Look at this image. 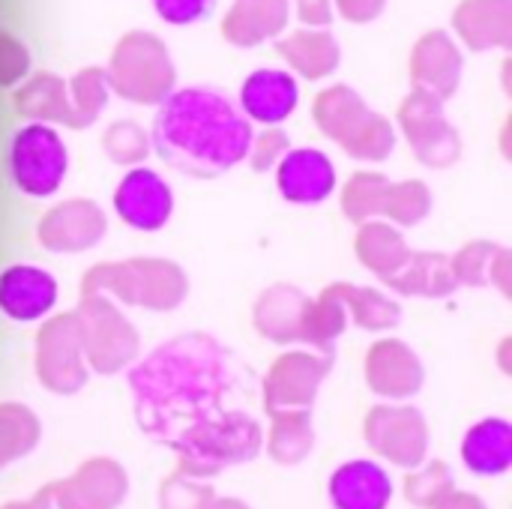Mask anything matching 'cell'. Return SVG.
Segmentation results:
<instances>
[{
  "instance_id": "cell-46",
  "label": "cell",
  "mask_w": 512,
  "mask_h": 509,
  "mask_svg": "<svg viewBox=\"0 0 512 509\" xmlns=\"http://www.w3.org/2000/svg\"><path fill=\"white\" fill-rule=\"evenodd\" d=\"M0 509H54L51 504V492H48V486L36 495V498H30V501H18V504H6V507Z\"/></svg>"
},
{
  "instance_id": "cell-26",
  "label": "cell",
  "mask_w": 512,
  "mask_h": 509,
  "mask_svg": "<svg viewBox=\"0 0 512 509\" xmlns=\"http://www.w3.org/2000/svg\"><path fill=\"white\" fill-rule=\"evenodd\" d=\"M15 108L27 120H39V123H51V126L63 123V126L78 129L75 111L69 102V84L60 75L36 72L33 78H27L15 90Z\"/></svg>"
},
{
  "instance_id": "cell-7",
  "label": "cell",
  "mask_w": 512,
  "mask_h": 509,
  "mask_svg": "<svg viewBox=\"0 0 512 509\" xmlns=\"http://www.w3.org/2000/svg\"><path fill=\"white\" fill-rule=\"evenodd\" d=\"M84 363L99 375H114L138 357V333L108 294H81L75 312Z\"/></svg>"
},
{
  "instance_id": "cell-2",
  "label": "cell",
  "mask_w": 512,
  "mask_h": 509,
  "mask_svg": "<svg viewBox=\"0 0 512 509\" xmlns=\"http://www.w3.org/2000/svg\"><path fill=\"white\" fill-rule=\"evenodd\" d=\"M150 150L195 180H213L246 162L252 147V123L231 96L216 87H174L150 126Z\"/></svg>"
},
{
  "instance_id": "cell-11",
  "label": "cell",
  "mask_w": 512,
  "mask_h": 509,
  "mask_svg": "<svg viewBox=\"0 0 512 509\" xmlns=\"http://www.w3.org/2000/svg\"><path fill=\"white\" fill-rule=\"evenodd\" d=\"M111 204H114L117 219L126 228L141 231V234L162 231L171 222L174 207H177L171 183L147 165H135L120 177V183L114 186Z\"/></svg>"
},
{
  "instance_id": "cell-47",
  "label": "cell",
  "mask_w": 512,
  "mask_h": 509,
  "mask_svg": "<svg viewBox=\"0 0 512 509\" xmlns=\"http://www.w3.org/2000/svg\"><path fill=\"white\" fill-rule=\"evenodd\" d=\"M204 509H249V504H243L237 498H213Z\"/></svg>"
},
{
  "instance_id": "cell-20",
  "label": "cell",
  "mask_w": 512,
  "mask_h": 509,
  "mask_svg": "<svg viewBox=\"0 0 512 509\" xmlns=\"http://www.w3.org/2000/svg\"><path fill=\"white\" fill-rule=\"evenodd\" d=\"M393 495V477L384 465L372 459L342 462L327 483V498L333 509H390Z\"/></svg>"
},
{
  "instance_id": "cell-15",
  "label": "cell",
  "mask_w": 512,
  "mask_h": 509,
  "mask_svg": "<svg viewBox=\"0 0 512 509\" xmlns=\"http://www.w3.org/2000/svg\"><path fill=\"white\" fill-rule=\"evenodd\" d=\"M57 279L36 264H9L0 270V315L15 324H36L57 306Z\"/></svg>"
},
{
  "instance_id": "cell-12",
  "label": "cell",
  "mask_w": 512,
  "mask_h": 509,
  "mask_svg": "<svg viewBox=\"0 0 512 509\" xmlns=\"http://www.w3.org/2000/svg\"><path fill=\"white\" fill-rule=\"evenodd\" d=\"M333 369V354H321V351H288L282 354L264 384V411L276 414V411H294V408H312L315 396L321 390V384L327 381Z\"/></svg>"
},
{
  "instance_id": "cell-5",
  "label": "cell",
  "mask_w": 512,
  "mask_h": 509,
  "mask_svg": "<svg viewBox=\"0 0 512 509\" xmlns=\"http://www.w3.org/2000/svg\"><path fill=\"white\" fill-rule=\"evenodd\" d=\"M69 171V147L57 126L27 120L18 126L6 144V174L9 183L24 198H51L60 192Z\"/></svg>"
},
{
  "instance_id": "cell-30",
  "label": "cell",
  "mask_w": 512,
  "mask_h": 509,
  "mask_svg": "<svg viewBox=\"0 0 512 509\" xmlns=\"http://www.w3.org/2000/svg\"><path fill=\"white\" fill-rule=\"evenodd\" d=\"M333 294L342 300L348 318L363 330H390L402 321V306L375 288L333 285Z\"/></svg>"
},
{
  "instance_id": "cell-6",
  "label": "cell",
  "mask_w": 512,
  "mask_h": 509,
  "mask_svg": "<svg viewBox=\"0 0 512 509\" xmlns=\"http://www.w3.org/2000/svg\"><path fill=\"white\" fill-rule=\"evenodd\" d=\"M105 75L117 96L138 105L162 102L177 84V69L165 42L147 30H132L114 45Z\"/></svg>"
},
{
  "instance_id": "cell-35",
  "label": "cell",
  "mask_w": 512,
  "mask_h": 509,
  "mask_svg": "<svg viewBox=\"0 0 512 509\" xmlns=\"http://www.w3.org/2000/svg\"><path fill=\"white\" fill-rule=\"evenodd\" d=\"M387 189L390 180L384 174H369L360 171L351 177V183L342 192V210L354 219V222H366L378 213H384V201H387Z\"/></svg>"
},
{
  "instance_id": "cell-10",
  "label": "cell",
  "mask_w": 512,
  "mask_h": 509,
  "mask_svg": "<svg viewBox=\"0 0 512 509\" xmlns=\"http://www.w3.org/2000/svg\"><path fill=\"white\" fill-rule=\"evenodd\" d=\"M399 126L417 159L429 168H447L462 156V141L447 123L444 102L438 96L414 90L399 108Z\"/></svg>"
},
{
  "instance_id": "cell-31",
  "label": "cell",
  "mask_w": 512,
  "mask_h": 509,
  "mask_svg": "<svg viewBox=\"0 0 512 509\" xmlns=\"http://www.w3.org/2000/svg\"><path fill=\"white\" fill-rule=\"evenodd\" d=\"M453 276L459 285H489L498 282L504 294H510L507 288V249L495 246V243H471L465 246L453 261Z\"/></svg>"
},
{
  "instance_id": "cell-32",
  "label": "cell",
  "mask_w": 512,
  "mask_h": 509,
  "mask_svg": "<svg viewBox=\"0 0 512 509\" xmlns=\"http://www.w3.org/2000/svg\"><path fill=\"white\" fill-rule=\"evenodd\" d=\"M348 327V312L342 300L333 294V288L321 300H309L306 315H303V342L312 345L321 354H333L336 339Z\"/></svg>"
},
{
  "instance_id": "cell-3",
  "label": "cell",
  "mask_w": 512,
  "mask_h": 509,
  "mask_svg": "<svg viewBox=\"0 0 512 509\" xmlns=\"http://www.w3.org/2000/svg\"><path fill=\"white\" fill-rule=\"evenodd\" d=\"M312 117L321 126V132L333 141H339L354 159L381 162L396 147V132L387 117L372 111L357 90L336 84L315 96Z\"/></svg>"
},
{
  "instance_id": "cell-28",
  "label": "cell",
  "mask_w": 512,
  "mask_h": 509,
  "mask_svg": "<svg viewBox=\"0 0 512 509\" xmlns=\"http://www.w3.org/2000/svg\"><path fill=\"white\" fill-rule=\"evenodd\" d=\"M357 258L363 267H369L372 273L387 279L411 258V249L393 225L366 219L357 234Z\"/></svg>"
},
{
  "instance_id": "cell-44",
  "label": "cell",
  "mask_w": 512,
  "mask_h": 509,
  "mask_svg": "<svg viewBox=\"0 0 512 509\" xmlns=\"http://www.w3.org/2000/svg\"><path fill=\"white\" fill-rule=\"evenodd\" d=\"M297 15L309 27H327L333 21V0H294Z\"/></svg>"
},
{
  "instance_id": "cell-33",
  "label": "cell",
  "mask_w": 512,
  "mask_h": 509,
  "mask_svg": "<svg viewBox=\"0 0 512 509\" xmlns=\"http://www.w3.org/2000/svg\"><path fill=\"white\" fill-rule=\"evenodd\" d=\"M39 435H42L39 417L27 405H18V402L0 405V471L9 462L33 453L39 444Z\"/></svg>"
},
{
  "instance_id": "cell-25",
  "label": "cell",
  "mask_w": 512,
  "mask_h": 509,
  "mask_svg": "<svg viewBox=\"0 0 512 509\" xmlns=\"http://www.w3.org/2000/svg\"><path fill=\"white\" fill-rule=\"evenodd\" d=\"M276 48L288 60V66L306 81H321V78L333 75L342 60V48L327 27L294 30L291 36L279 39Z\"/></svg>"
},
{
  "instance_id": "cell-36",
  "label": "cell",
  "mask_w": 512,
  "mask_h": 509,
  "mask_svg": "<svg viewBox=\"0 0 512 509\" xmlns=\"http://www.w3.org/2000/svg\"><path fill=\"white\" fill-rule=\"evenodd\" d=\"M453 489L456 483H453L450 465L444 462H429V465H420L417 471L411 468L405 480V498L420 509H435Z\"/></svg>"
},
{
  "instance_id": "cell-39",
  "label": "cell",
  "mask_w": 512,
  "mask_h": 509,
  "mask_svg": "<svg viewBox=\"0 0 512 509\" xmlns=\"http://www.w3.org/2000/svg\"><path fill=\"white\" fill-rule=\"evenodd\" d=\"M213 498L216 495L204 480L186 477V474L177 471L159 489V509H204Z\"/></svg>"
},
{
  "instance_id": "cell-40",
  "label": "cell",
  "mask_w": 512,
  "mask_h": 509,
  "mask_svg": "<svg viewBox=\"0 0 512 509\" xmlns=\"http://www.w3.org/2000/svg\"><path fill=\"white\" fill-rule=\"evenodd\" d=\"M27 72H30L27 45L18 36L0 30V87H15L18 81L27 78Z\"/></svg>"
},
{
  "instance_id": "cell-41",
  "label": "cell",
  "mask_w": 512,
  "mask_h": 509,
  "mask_svg": "<svg viewBox=\"0 0 512 509\" xmlns=\"http://www.w3.org/2000/svg\"><path fill=\"white\" fill-rule=\"evenodd\" d=\"M291 147L288 135L279 126H264V132L252 135V147H249V165L255 171H270L276 168V162L282 159V153Z\"/></svg>"
},
{
  "instance_id": "cell-38",
  "label": "cell",
  "mask_w": 512,
  "mask_h": 509,
  "mask_svg": "<svg viewBox=\"0 0 512 509\" xmlns=\"http://www.w3.org/2000/svg\"><path fill=\"white\" fill-rule=\"evenodd\" d=\"M102 147L111 156V162H117V165H138L150 153V135L138 123H132V120H117V123L108 126V132L102 138Z\"/></svg>"
},
{
  "instance_id": "cell-4",
  "label": "cell",
  "mask_w": 512,
  "mask_h": 509,
  "mask_svg": "<svg viewBox=\"0 0 512 509\" xmlns=\"http://www.w3.org/2000/svg\"><path fill=\"white\" fill-rule=\"evenodd\" d=\"M81 294H111L129 306L171 312L186 300L189 282L171 261H123L93 267L81 282Z\"/></svg>"
},
{
  "instance_id": "cell-19",
  "label": "cell",
  "mask_w": 512,
  "mask_h": 509,
  "mask_svg": "<svg viewBox=\"0 0 512 509\" xmlns=\"http://www.w3.org/2000/svg\"><path fill=\"white\" fill-rule=\"evenodd\" d=\"M426 381L420 357L399 339H384L366 354V384L375 396L402 402L420 393Z\"/></svg>"
},
{
  "instance_id": "cell-17",
  "label": "cell",
  "mask_w": 512,
  "mask_h": 509,
  "mask_svg": "<svg viewBox=\"0 0 512 509\" xmlns=\"http://www.w3.org/2000/svg\"><path fill=\"white\" fill-rule=\"evenodd\" d=\"M108 234V219L93 201H66L51 207L39 222V243L57 255H75Z\"/></svg>"
},
{
  "instance_id": "cell-8",
  "label": "cell",
  "mask_w": 512,
  "mask_h": 509,
  "mask_svg": "<svg viewBox=\"0 0 512 509\" xmlns=\"http://www.w3.org/2000/svg\"><path fill=\"white\" fill-rule=\"evenodd\" d=\"M363 435L369 447L396 468H420L426 462L429 426L411 405H375L366 414Z\"/></svg>"
},
{
  "instance_id": "cell-29",
  "label": "cell",
  "mask_w": 512,
  "mask_h": 509,
  "mask_svg": "<svg viewBox=\"0 0 512 509\" xmlns=\"http://www.w3.org/2000/svg\"><path fill=\"white\" fill-rule=\"evenodd\" d=\"M270 438H267V453L279 465H297L312 453L315 444V429H312V411L309 408H294V411H276L270 414Z\"/></svg>"
},
{
  "instance_id": "cell-45",
  "label": "cell",
  "mask_w": 512,
  "mask_h": 509,
  "mask_svg": "<svg viewBox=\"0 0 512 509\" xmlns=\"http://www.w3.org/2000/svg\"><path fill=\"white\" fill-rule=\"evenodd\" d=\"M435 509H489L486 507V501L483 498H477V495H471V492H450L441 504Z\"/></svg>"
},
{
  "instance_id": "cell-43",
  "label": "cell",
  "mask_w": 512,
  "mask_h": 509,
  "mask_svg": "<svg viewBox=\"0 0 512 509\" xmlns=\"http://www.w3.org/2000/svg\"><path fill=\"white\" fill-rule=\"evenodd\" d=\"M384 3L387 0H333V6L339 9V15L345 21H354V24L375 21L384 12Z\"/></svg>"
},
{
  "instance_id": "cell-23",
  "label": "cell",
  "mask_w": 512,
  "mask_h": 509,
  "mask_svg": "<svg viewBox=\"0 0 512 509\" xmlns=\"http://www.w3.org/2000/svg\"><path fill=\"white\" fill-rule=\"evenodd\" d=\"M309 297L291 285H273L258 297L255 306V327L264 339L276 345L303 342V315Z\"/></svg>"
},
{
  "instance_id": "cell-42",
  "label": "cell",
  "mask_w": 512,
  "mask_h": 509,
  "mask_svg": "<svg viewBox=\"0 0 512 509\" xmlns=\"http://www.w3.org/2000/svg\"><path fill=\"white\" fill-rule=\"evenodd\" d=\"M150 3H153L156 15L174 27H189V24L207 21L216 9V0H150Z\"/></svg>"
},
{
  "instance_id": "cell-24",
  "label": "cell",
  "mask_w": 512,
  "mask_h": 509,
  "mask_svg": "<svg viewBox=\"0 0 512 509\" xmlns=\"http://www.w3.org/2000/svg\"><path fill=\"white\" fill-rule=\"evenodd\" d=\"M288 0H234L231 12L222 21V33L231 45L252 48L279 36L288 24Z\"/></svg>"
},
{
  "instance_id": "cell-37",
  "label": "cell",
  "mask_w": 512,
  "mask_h": 509,
  "mask_svg": "<svg viewBox=\"0 0 512 509\" xmlns=\"http://www.w3.org/2000/svg\"><path fill=\"white\" fill-rule=\"evenodd\" d=\"M432 210V195L423 183L408 180V183H390L387 201H384V216H390L399 225H414L426 219Z\"/></svg>"
},
{
  "instance_id": "cell-13",
  "label": "cell",
  "mask_w": 512,
  "mask_h": 509,
  "mask_svg": "<svg viewBox=\"0 0 512 509\" xmlns=\"http://www.w3.org/2000/svg\"><path fill=\"white\" fill-rule=\"evenodd\" d=\"M54 509H117L129 495V477L114 459H90L72 477L48 486Z\"/></svg>"
},
{
  "instance_id": "cell-21",
  "label": "cell",
  "mask_w": 512,
  "mask_h": 509,
  "mask_svg": "<svg viewBox=\"0 0 512 509\" xmlns=\"http://www.w3.org/2000/svg\"><path fill=\"white\" fill-rule=\"evenodd\" d=\"M453 27L471 51L512 45V0H462L453 12Z\"/></svg>"
},
{
  "instance_id": "cell-22",
  "label": "cell",
  "mask_w": 512,
  "mask_h": 509,
  "mask_svg": "<svg viewBox=\"0 0 512 509\" xmlns=\"http://www.w3.org/2000/svg\"><path fill=\"white\" fill-rule=\"evenodd\" d=\"M462 462L474 477H504L512 465V423L486 417L462 438Z\"/></svg>"
},
{
  "instance_id": "cell-9",
  "label": "cell",
  "mask_w": 512,
  "mask_h": 509,
  "mask_svg": "<svg viewBox=\"0 0 512 509\" xmlns=\"http://www.w3.org/2000/svg\"><path fill=\"white\" fill-rule=\"evenodd\" d=\"M36 375L42 387L57 396H72L87 384V366H84L75 312L57 315L48 324H42L36 342Z\"/></svg>"
},
{
  "instance_id": "cell-18",
  "label": "cell",
  "mask_w": 512,
  "mask_h": 509,
  "mask_svg": "<svg viewBox=\"0 0 512 509\" xmlns=\"http://www.w3.org/2000/svg\"><path fill=\"white\" fill-rule=\"evenodd\" d=\"M462 51L447 30H429L411 51V81L414 90L438 96L441 102L459 90L462 81Z\"/></svg>"
},
{
  "instance_id": "cell-27",
  "label": "cell",
  "mask_w": 512,
  "mask_h": 509,
  "mask_svg": "<svg viewBox=\"0 0 512 509\" xmlns=\"http://www.w3.org/2000/svg\"><path fill=\"white\" fill-rule=\"evenodd\" d=\"M399 294H417V297H447L459 288L450 258L435 252H417L411 255L393 276L384 279Z\"/></svg>"
},
{
  "instance_id": "cell-1",
  "label": "cell",
  "mask_w": 512,
  "mask_h": 509,
  "mask_svg": "<svg viewBox=\"0 0 512 509\" xmlns=\"http://www.w3.org/2000/svg\"><path fill=\"white\" fill-rule=\"evenodd\" d=\"M246 372L228 345L210 333H183L147 354L126 372L135 393L138 429L180 459V474L210 480L228 468L258 459L264 450L261 423L246 408H228L243 399Z\"/></svg>"
},
{
  "instance_id": "cell-34",
  "label": "cell",
  "mask_w": 512,
  "mask_h": 509,
  "mask_svg": "<svg viewBox=\"0 0 512 509\" xmlns=\"http://www.w3.org/2000/svg\"><path fill=\"white\" fill-rule=\"evenodd\" d=\"M108 75L105 69H96V66H87L81 69L72 81H69V102H72V111H75V123L78 129L90 126L99 111L105 108L108 102Z\"/></svg>"
},
{
  "instance_id": "cell-14",
  "label": "cell",
  "mask_w": 512,
  "mask_h": 509,
  "mask_svg": "<svg viewBox=\"0 0 512 509\" xmlns=\"http://www.w3.org/2000/svg\"><path fill=\"white\" fill-rule=\"evenodd\" d=\"M273 180L279 195L297 207H318L339 186L333 159L318 147H288L276 162Z\"/></svg>"
},
{
  "instance_id": "cell-16",
  "label": "cell",
  "mask_w": 512,
  "mask_h": 509,
  "mask_svg": "<svg viewBox=\"0 0 512 509\" xmlns=\"http://www.w3.org/2000/svg\"><path fill=\"white\" fill-rule=\"evenodd\" d=\"M300 105V84L291 69L264 66L243 78L237 108L246 114L249 123L258 126H282L294 117Z\"/></svg>"
}]
</instances>
